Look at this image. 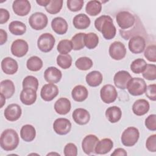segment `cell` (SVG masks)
I'll use <instances>...</instances> for the list:
<instances>
[{"label":"cell","mask_w":156,"mask_h":156,"mask_svg":"<svg viewBox=\"0 0 156 156\" xmlns=\"http://www.w3.org/2000/svg\"><path fill=\"white\" fill-rule=\"evenodd\" d=\"M94 26L106 40H112L116 35V29L113 19L109 15H101L96 18L94 21Z\"/></svg>","instance_id":"1"},{"label":"cell","mask_w":156,"mask_h":156,"mask_svg":"<svg viewBox=\"0 0 156 156\" xmlns=\"http://www.w3.org/2000/svg\"><path fill=\"white\" fill-rule=\"evenodd\" d=\"M20 138L18 133L12 129L4 130L0 138V146L5 151L15 150L19 144Z\"/></svg>","instance_id":"2"},{"label":"cell","mask_w":156,"mask_h":156,"mask_svg":"<svg viewBox=\"0 0 156 156\" xmlns=\"http://www.w3.org/2000/svg\"><path fill=\"white\" fill-rule=\"evenodd\" d=\"M139 137L138 129L135 127H129L123 131L121 136V141L124 146L132 147L137 143Z\"/></svg>","instance_id":"3"},{"label":"cell","mask_w":156,"mask_h":156,"mask_svg":"<svg viewBox=\"0 0 156 156\" xmlns=\"http://www.w3.org/2000/svg\"><path fill=\"white\" fill-rule=\"evenodd\" d=\"M146 87V83L143 79L132 77L129 81L126 88L131 95L137 96L142 95L145 92Z\"/></svg>","instance_id":"4"},{"label":"cell","mask_w":156,"mask_h":156,"mask_svg":"<svg viewBox=\"0 0 156 156\" xmlns=\"http://www.w3.org/2000/svg\"><path fill=\"white\" fill-rule=\"evenodd\" d=\"M116 20L118 26L122 30L132 27L135 23V17L128 11H121L116 15Z\"/></svg>","instance_id":"5"},{"label":"cell","mask_w":156,"mask_h":156,"mask_svg":"<svg viewBox=\"0 0 156 156\" xmlns=\"http://www.w3.org/2000/svg\"><path fill=\"white\" fill-rule=\"evenodd\" d=\"M48 23L47 16L42 12L32 13L29 18V24L34 30H40L44 29Z\"/></svg>","instance_id":"6"},{"label":"cell","mask_w":156,"mask_h":156,"mask_svg":"<svg viewBox=\"0 0 156 156\" xmlns=\"http://www.w3.org/2000/svg\"><path fill=\"white\" fill-rule=\"evenodd\" d=\"M55 43V38L51 34L44 33L38 38L37 47L41 52H49L53 49Z\"/></svg>","instance_id":"7"},{"label":"cell","mask_w":156,"mask_h":156,"mask_svg":"<svg viewBox=\"0 0 156 156\" xmlns=\"http://www.w3.org/2000/svg\"><path fill=\"white\" fill-rule=\"evenodd\" d=\"M100 96L101 100L105 104L114 102L117 97L118 93L115 87L111 84L104 85L100 90Z\"/></svg>","instance_id":"8"},{"label":"cell","mask_w":156,"mask_h":156,"mask_svg":"<svg viewBox=\"0 0 156 156\" xmlns=\"http://www.w3.org/2000/svg\"><path fill=\"white\" fill-rule=\"evenodd\" d=\"M125 45L121 41L113 42L109 46L108 53L112 58L115 60H120L124 58L126 55Z\"/></svg>","instance_id":"9"},{"label":"cell","mask_w":156,"mask_h":156,"mask_svg":"<svg viewBox=\"0 0 156 156\" xmlns=\"http://www.w3.org/2000/svg\"><path fill=\"white\" fill-rule=\"evenodd\" d=\"M59 93L58 87L54 83H49L44 85L40 91V96L44 101H51Z\"/></svg>","instance_id":"10"},{"label":"cell","mask_w":156,"mask_h":156,"mask_svg":"<svg viewBox=\"0 0 156 156\" xmlns=\"http://www.w3.org/2000/svg\"><path fill=\"white\" fill-rule=\"evenodd\" d=\"M129 51L133 54H140L146 47L145 39L140 35H135L130 38L128 43Z\"/></svg>","instance_id":"11"},{"label":"cell","mask_w":156,"mask_h":156,"mask_svg":"<svg viewBox=\"0 0 156 156\" xmlns=\"http://www.w3.org/2000/svg\"><path fill=\"white\" fill-rule=\"evenodd\" d=\"M53 129L54 132L60 135L68 134L71 129V123L66 118H59L56 119L53 123Z\"/></svg>","instance_id":"12"},{"label":"cell","mask_w":156,"mask_h":156,"mask_svg":"<svg viewBox=\"0 0 156 156\" xmlns=\"http://www.w3.org/2000/svg\"><path fill=\"white\" fill-rule=\"evenodd\" d=\"M12 54L17 57L24 56L29 50V45L26 41L23 39H17L15 40L10 48Z\"/></svg>","instance_id":"13"},{"label":"cell","mask_w":156,"mask_h":156,"mask_svg":"<svg viewBox=\"0 0 156 156\" xmlns=\"http://www.w3.org/2000/svg\"><path fill=\"white\" fill-rule=\"evenodd\" d=\"M22 114L21 107L17 104H11L4 110V115L9 121H16L20 119Z\"/></svg>","instance_id":"14"},{"label":"cell","mask_w":156,"mask_h":156,"mask_svg":"<svg viewBox=\"0 0 156 156\" xmlns=\"http://www.w3.org/2000/svg\"><path fill=\"white\" fill-rule=\"evenodd\" d=\"M12 9L16 15L24 16L30 12L31 5L27 0H16L13 2Z\"/></svg>","instance_id":"15"},{"label":"cell","mask_w":156,"mask_h":156,"mask_svg":"<svg viewBox=\"0 0 156 156\" xmlns=\"http://www.w3.org/2000/svg\"><path fill=\"white\" fill-rule=\"evenodd\" d=\"M132 78L129 72L124 70L118 71L114 76L113 82L115 85L121 90H125L127 88L129 81Z\"/></svg>","instance_id":"16"},{"label":"cell","mask_w":156,"mask_h":156,"mask_svg":"<svg viewBox=\"0 0 156 156\" xmlns=\"http://www.w3.org/2000/svg\"><path fill=\"white\" fill-rule=\"evenodd\" d=\"M99 141V138L95 135L90 134L84 137L82 141V148L87 155L94 152L95 146Z\"/></svg>","instance_id":"17"},{"label":"cell","mask_w":156,"mask_h":156,"mask_svg":"<svg viewBox=\"0 0 156 156\" xmlns=\"http://www.w3.org/2000/svg\"><path fill=\"white\" fill-rule=\"evenodd\" d=\"M72 116L74 121L80 126L88 124L90 119V113L88 110L82 108L75 109L73 112Z\"/></svg>","instance_id":"18"},{"label":"cell","mask_w":156,"mask_h":156,"mask_svg":"<svg viewBox=\"0 0 156 156\" xmlns=\"http://www.w3.org/2000/svg\"><path fill=\"white\" fill-rule=\"evenodd\" d=\"M1 69L5 74L13 75L17 72L18 64L15 59L10 57H7L1 61Z\"/></svg>","instance_id":"19"},{"label":"cell","mask_w":156,"mask_h":156,"mask_svg":"<svg viewBox=\"0 0 156 156\" xmlns=\"http://www.w3.org/2000/svg\"><path fill=\"white\" fill-rule=\"evenodd\" d=\"M20 101L26 105L34 104L37 100V91L31 88H24L20 93Z\"/></svg>","instance_id":"20"},{"label":"cell","mask_w":156,"mask_h":156,"mask_svg":"<svg viewBox=\"0 0 156 156\" xmlns=\"http://www.w3.org/2000/svg\"><path fill=\"white\" fill-rule=\"evenodd\" d=\"M62 73L60 69L56 67H48L44 73V78L48 83H57L61 80Z\"/></svg>","instance_id":"21"},{"label":"cell","mask_w":156,"mask_h":156,"mask_svg":"<svg viewBox=\"0 0 156 156\" xmlns=\"http://www.w3.org/2000/svg\"><path fill=\"white\" fill-rule=\"evenodd\" d=\"M52 30L58 35H63L68 31V24L66 21L62 17H55L51 21Z\"/></svg>","instance_id":"22"},{"label":"cell","mask_w":156,"mask_h":156,"mask_svg":"<svg viewBox=\"0 0 156 156\" xmlns=\"http://www.w3.org/2000/svg\"><path fill=\"white\" fill-rule=\"evenodd\" d=\"M54 110L57 113L65 115L69 112L71 108L70 101L66 98H59L54 104Z\"/></svg>","instance_id":"23"},{"label":"cell","mask_w":156,"mask_h":156,"mask_svg":"<svg viewBox=\"0 0 156 156\" xmlns=\"http://www.w3.org/2000/svg\"><path fill=\"white\" fill-rule=\"evenodd\" d=\"M113 147V142L110 138H103L99 140L94 148V153L96 154H106Z\"/></svg>","instance_id":"24"},{"label":"cell","mask_w":156,"mask_h":156,"mask_svg":"<svg viewBox=\"0 0 156 156\" xmlns=\"http://www.w3.org/2000/svg\"><path fill=\"white\" fill-rule=\"evenodd\" d=\"M150 105L147 101L144 99H140L135 101L132 105V111L137 116H143L149 110Z\"/></svg>","instance_id":"25"},{"label":"cell","mask_w":156,"mask_h":156,"mask_svg":"<svg viewBox=\"0 0 156 156\" xmlns=\"http://www.w3.org/2000/svg\"><path fill=\"white\" fill-rule=\"evenodd\" d=\"M88 96V91L87 88L82 85L75 86L71 91V96L73 99L76 102L84 101Z\"/></svg>","instance_id":"26"},{"label":"cell","mask_w":156,"mask_h":156,"mask_svg":"<svg viewBox=\"0 0 156 156\" xmlns=\"http://www.w3.org/2000/svg\"><path fill=\"white\" fill-rule=\"evenodd\" d=\"M15 91L14 83L9 79H5L1 82L0 93L3 94L6 99L12 98Z\"/></svg>","instance_id":"27"},{"label":"cell","mask_w":156,"mask_h":156,"mask_svg":"<svg viewBox=\"0 0 156 156\" xmlns=\"http://www.w3.org/2000/svg\"><path fill=\"white\" fill-rule=\"evenodd\" d=\"M20 136L26 142L32 141L36 136V130L31 124H25L20 130Z\"/></svg>","instance_id":"28"},{"label":"cell","mask_w":156,"mask_h":156,"mask_svg":"<svg viewBox=\"0 0 156 156\" xmlns=\"http://www.w3.org/2000/svg\"><path fill=\"white\" fill-rule=\"evenodd\" d=\"M91 23L90 18L84 13H79L76 15L73 20V24L75 28L77 29H85L88 28Z\"/></svg>","instance_id":"29"},{"label":"cell","mask_w":156,"mask_h":156,"mask_svg":"<svg viewBox=\"0 0 156 156\" xmlns=\"http://www.w3.org/2000/svg\"><path fill=\"white\" fill-rule=\"evenodd\" d=\"M106 118L111 123L118 122L122 116V112L119 107L117 106H112L108 107L105 113Z\"/></svg>","instance_id":"30"},{"label":"cell","mask_w":156,"mask_h":156,"mask_svg":"<svg viewBox=\"0 0 156 156\" xmlns=\"http://www.w3.org/2000/svg\"><path fill=\"white\" fill-rule=\"evenodd\" d=\"M85 80L89 86L96 87L101 84L103 80V76L101 72L92 71L87 74Z\"/></svg>","instance_id":"31"},{"label":"cell","mask_w":156,"mask_h":156,"mask_svg":"<svg viewBox=\"0 0 156 156\" xmlns=\"http://www.w3.org/2000/svg\"><path fill=\"white\" fill-rule=\"evenodd\" d=\"M26 26L20 21H13L9 25V30L15 35H22L26 32Z\"/></svg>","instance_id":"32"},{"label":"cell","mask_w":156,"mask_h":156,"mask_svg":"<svg viewBox=\"0 0 156 156\" xmlns=\"http://www.w3.org/2000/svg\"><path fill=\"white\" fill-rule=\"evenodd\" d=\"M102 10V4L100 1L93 0L87 2L85 7L87 13L90 16H96L99 14Z\"/></svg>","instance_id":"33"},{"label":"cell","mask_w":156,"mask_h":156,"mask_svg":"<svg viewBox=\"0 0 156 156\" xmlns=\"http://www.w3.org/2000/svg\"><path fill=\"white\" fill-rule=\"evenodd\" d=\"M43 61L38 56L34 55L27 59L26 66L27 69L31 71H38L43 67Z\"/></svg>","instance_id":"34"},{"label":"cell","mask_w":156,"mask_h":156,"mask_svg":"<svg viewBox=\"0 0 156 156\" xmlns=\"http://www.w3.org/2000/svg\"><path fill=\"white\" fill-rule=\"evenodd\" d=\"M99 43V37L98 35L94 32H89L85 34L84 44L89 49H94Z\"/></svg>","instance_id":"35"},{"label":"cell","mask_w":156,"mask_h":156,"mask_svg":"<svg viewBox=\"0 0 156 156\" xmlns=\"http://www.w3.org/2000/svg\"><path fill=\"white\" fill-rule=\"evenodd\" d=\"M85 33L79 32L76 34L71 38L73 49L74 51H79L85 47L84 36Z\"/></svg>","instance_id":"36"},{"label":"cell","mask_w":156,"mask_h":156,"mask_svg":"<svg viewBox=\"0 0 156 156\" xmlns=\"http://www.w3.org/2000/svg\"><path fill=\"white\" fill-rule=\"evenodd\" d=\"M93 63L91 58L87 57H81L76 60L75 66L82 71H87L93 66Z\"/></svg>","instance_id":"37"},{"label":"cell","mask_w":156,"mask_h":156,"mask_svg":"<svg viewBox=\"0 0 156 156\" xmlns=\"http://www.w3.org/2000/svg\"><path fill=\"white\" fill-rule=\"evenodd\" d=\"M147 65L146 62L143 58H136L130 64V69L135 74L142 73Z\"/></svg>","instance_id":"38"},{"label":"cell","mask_w":156,"mask_h":156,"mask_svg":"<svg viewBox=\"0 0 156 156\" xmlns=\"http://www.w3.org/2000/svg\"><path fill=\"white\" fill-rule=\"evenodd\" d=\"M63 2L62 0H51L50 3L45 7V10L50 14H57L61 10Z\"/></svg>","instance_id":"39"},{"label":"cell","mask_w":156,"mask_h":156,"mask_svg":"<svg viewBox=\"0 0 156 156\" xmlns=\"http://www.w3.org/2000/svg\"><path fill=\"white\" fill-rule=\"evenodd\" d=\"M57 63L62 69H66L72 65V57L69 54H60L57 57Z\"/></svg>","instance_id":"40"},{"label":"cell","mask_w":156,"mask_h":156,"mask_svg":"<svg viewBox=\"0 0 156 156\" xmlns=\"http://www.w3.org/2000/svg\"><path fill=\"white\" fill-rule=\"evenodd\" d=\"M57 49L60 54H68L73 49L72 43L67 39L60 40L57 44Z\"/></svg>","instance_id":"41"},{"label":"cell","mask_w":156,"mask_h":156,"mask_svg":"<svg viewBox=\"0 0 156 156\" xmlns=\"http://www.w3.org/2000/svg\"><path fill=\"white\" fill-rule=\"evenodd\" d=\"M143 77L148 80L156 79V66L155 64H147L144 71L142 73Z\"/></svg>","instance_id":"42"},{"label":"cell","mask_w":156,"mask_h":156,"mask_svg":"<svg viewBox=\"0 0 156 156\" xmlns=\"http://www.w3.org/2000/svg\"><path fill=\"white\" fill-rule=\"evenodd\" d=\"M22 85L23 88H31L37 91L38 88V80L33 76H27L23 79Z\"/></svg>","instance_id":"43"},{"label":"cell","mask_w":156,"mask_h":156,"mask_svg":"<svg viewBox=\"0 0 156 156\" xmlns=\"http://www.w3.org/2000/svg\"><path fill=\"white\" fill-rule=\"evenodd\" d=\"M144 55L146 59L151 62H156V46L151 44L148 46L144 51Z\"/></svg>","instance_id":"44"},{"label":"cell","mask_w":156,"mask_h":156,"mask_svg":"<svg viewBox=\"0 0 156 156\" xmlns=\"http://www.w3.org/2000/svg\"><path fill=\"white\" fill-rule=\"evenodd\" d=\"M84 4L83 0H68L66 1L68 9L73 12H78L82 9Z\"/></svg>","instance_id":"45"},{"label":"cell","mask_w":156,"mask_h":156,"mask_svg":"<svg viewBox=\"0 0 156 156\" xmlns=\"http://www.w3.org/2000/svg\"><path fill=\"white\" fill-rule=\"evenodd\" d=\"M145 126L147 129L151 131L156 130V115L152 114L149 115L145 119Z\"/></svg>","instance_id":"46"},{"label":"cell","mask_w":156,"mask_h":156,"mask_svg":"<svg viewBox=\"0 0 156 156\" xmlns=\"http://www.w3.org/2000/svg\"><path fill=\"white\" fill-rule=\"evenodd\" d=\"M63 152L65 156H76L77 155V148L74 143H69L65 145Z\"/></svg>","instance_id":"47"},{"label":"cell","mask_w":156,"mask_h":156,"mask_svg":"<svg viewBox=\"0 0 156 156\" xmlns=\"http://www.w3.org/2000/svg\"><path fill=\"white\" fill-rule=\"evenodd\" d=\"M146 147L147 149L152 152H156V135L153 134L149 136L146 141Z\"/></svg>","instance_id":"48"},{"label":"cell","mask_w":156,"mask_h":156,"mask_svg":"<svg viewBox=\"0 0 156 156\" xmlns=\"http://www.w3.org/2000/svg\"><path fill=\"white\" fill-rule=\"evenodd\" d=\"M145 94L147 98L152 101L156 100V85L155 83L150 84L146 87Z\"/></svg>","instance_id":"49"},{"label":"cell","mask_w":156,"mask_h":156,"mask_svg":"<svg viewBox=\"0 0 156 156\" xmlns=\"http://www.w3.org/2000/svg\"><path fill=\"white\" fill-rule=\"evenodd\" d=\"M10 18V14L7 9H0V24H2L7 23Z\"/></svg>","instance_id":"50"},{"label":"cell","mask_w":156,"mask_h":156,"mask_svg":"<svg viewBox=\"0 0 156 156\" xmlns=\"http://www.w3.org/2000/svg\"><path fill=\"white\" fill-rule=\"evenodd\" d=\"M127 155V152L123 148H117V149H115V151H113V153L111 154L112 156H118V155L126 156Z\"/></svg>","instance_id":"51"},{"label":"cell","mask_w":156,"mask_h":156,"mask_svg":"<svg viewBox=\"0 0 156 156\" xmlns=\"http://www.w3.org/2000/svg\"><path fill=\"white\" fill-rule=\"evenodd\" d=\"M7 40V34L2 29H0V44L3 45Z\"/></svg>","instance_id":"52"},{"label":"cell","mask_w":156,"mask_h":156,"mask_svg":"<svg viewBox=\"0 0 156 156\" xmlns=\"http://www.w3.org/2000/svg\"><path fill=\"white\" fill-rule=\"evenodd\" d=\"M51 0H37L36 1V2L40 6L43 7H46L49 3H50Z\"/></svg>","instance_id":"53"},{"label":"cell","mask_w":156,"mask_h":156,"mask_svg":"<svg viewBox=\"0 0 156 156\" xmlns=\"http://www.w3.org/2000/svg\"><path fill=\"white\" fill-rule=\"evenodd\" d=\"M5 99L6 98H5V96L3 94H1V106H0V108H2L4 105L5 104Z\"/></svg>","instance_id":"54"},{"label":"cell","mask_w":156,"mask_h":156,"mask_svg":"<svg viewBox=\"0 0 156 156\" xmlns=\"http://www.w3.org/2000/svg\"><path fill=\"white\" fill-rule=\"evenodd\" d=\"M52 154H57V155H60V154H57V153H53V152H51V153H49V154H47V155H52Z\"/></svg>","instance_id":"55"}]
</instances>
